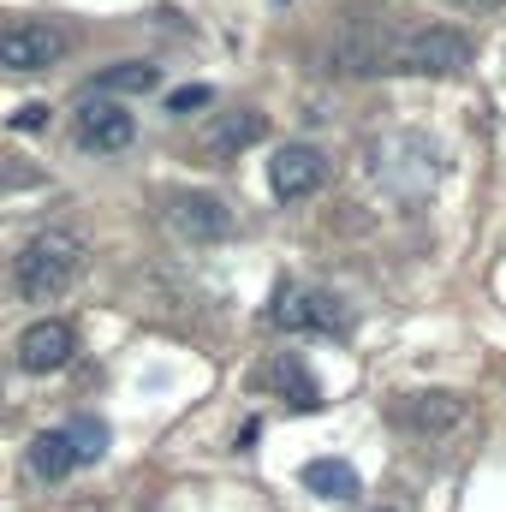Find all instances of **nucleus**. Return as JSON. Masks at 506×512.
Returning <instances> with one entry per match:
<instances>
[{"label": "nucleus", "mask_w": 506, "mask_h": 512, "mask_svg": "<svg viewBox=\"0 0 506 512\" xmlns=\"http://www.w3.org/2000/svg\"><path fill=\"white\" fill-rule=\"evenodd\" d=\"M72 137H78V149H90V155H120V149H131V137H137V120H131L126 102L90 96V102L78 108V120H72Z\"/></svg>", "instance_id": "4"}, {"label": "nucleus", "mask_w": 506, "mask_h": 512, "mask_svg": "<svg viewBox=\"0 0 506 512\" xmlns=\"http://www.w3.org/2000/svg\"><path fill=\"white\" fill-rule=\"evenodd\" d=\"M66 54V30L54 24H6L0 30V72H48Z\"/></svg>", "instance_id": "7"}, {"label": "nucleus", "mask_w": 506, "mask_h": 512, "mask_svg": "<svg viewBox=\"0 0 506 512\" xmlns=\"http://www.w3.org/2000/svg\"><path fill=\"white\" fill-rule=\"evenodd\" d=\"M268 137V114H256V108H233V114H215V126L203 137V149L215 155V161H233L239 149H251Z\"/></svg>", "instance_id": "10"}, {"label": "nucleus", "mask_w": 506, "mask_h": 512, "mask_svg": "<svg viewBox=\"0 0 506 512\" xmlns=\"http://www.w3.org/2000/svg\"><path fill=\"white\" fill-rule=\"evenodd\" d=\"M167 227L191 245H215V239L233 233V209L215 191H173L167 197Z\"/></svg>", "instance_id": "5"}, {"label": "nucleus", "mask_w": 506, "mask_h": 512, "mask_svg": "<svg viewBox=\"0 0 506 512\" xmlns=\"http://www.w3.org/2000/svg\"><path fill=\"white\" fill-rule=\"evenodd\" d=\"M304 489L322 495V501H358L364 495V483H358V471L346 459H310L304 465Z\"/></svg>", "instance_id": "13"}, {"label": "nucleus", "mask_w": 506, "mask_h": 512, "mask_svg": "<svg viewBox=\"0 0 506 512\" xmlns=\"http://www.w3.org/2000/svg\"><path fill=\"white\" fill-rule=\"evenodd\" d=\"M322 179H328V155L310 149V143H280L274 161H268V185H274L280 203H304V197H316Z\"/></svg>", "instance_id": "6"}, {"label": "nucleus", "mask_w": 506, "mask_h": 512, "mask_svg": "<svg viewBox=\"0 0 506 512\" xmlns=\"http://www.w3.org/2000/svg\"><path fill=\"white\" fill-rule=\"evenodd\" d=\"M465 417H471V405H465L459 393H447V387L393 399V423H399L411 441H423V447H435V441H447L453 429H465Z\"/></svg>", "instance_id": "3"}, {"label": "nucleus", "mask_w": 506, "mask_h": 512, "mask_svg": "<svg viewBox=\"0 0 506 512\" xmlns=\"http://www.w3.org/2000/svg\"><path fill=\"white\" fill-rule=\"evenodd\" d=\"M155 84H161V72H155L149 60H126V66L96 72V96H143V90H155Z\"/></svg>", "instance_id": "14"}, {"label": "nucleus", "mask_w": 506, "mask_h": 512, "mask_svg": "<svg viewBox=\"0 0 506 512\" xmlns=\"http://www.w3.org/2000/svg\"><path fill=\"white\" fill-rule=\"evenodd\" d=\"M72 352H78V334H72V322H60V316L30 322V328L18 334V364H24L30 376H54V370H66Z\"/></svg>", "instance_id": "9"}, {"label": "nucleus", "mask_w": 506, "mask_h": 512, "mask_svg": "<svg viewBox=\"0 0 506 512\" xmlns=\"http://www.w3.org/2000/svg\"><path fill=\"white\" fill-rule=\"evenodd\" d=\"M209 102H215V96H209L203 84H185V90L167 96V114H191V108H209Z\"/></svg>", "instance_id": "16"}, {"label": "nucleus", "mask_w": 506, "mask_h": 512, "mask_svg": "<svg viewBox=\"0 0 506 512\" xmlns=\"http://www.w3.org/2000/svg\"><path fill=\"white\" fill-rule=\"evenodd\" d=\"M6 126H12V131H42V126H48V108H42V102H30V108H18Z\"/></svg>", "instance_id": "17"}, {"label": "nucleus", "mask_w": 506, "mask_h": 512, "mask_svg": "<svg viewBox=\"0 0 506 512\" xmlns=\"http://www.w3.org/2000/svg\"><path fill=\"white\" fill-rule=\"evenodd\" d=\"M24 459H30V471H36L42 483H60V477H72V471H78V453H72L66 429H42V435L24 447Z\"/></svg>", "instance_id": "12"}, {"label": "nucleus", "mask_w": 506, "mask_h": 512, "mask_svg": "<svg viewBox=\"0 0 506 512\" xmlns=\"http://www.w3.org/2000/svg\"><path fill=\"white\" fill-rule=\"evenodd\" d=\"M471 66V42L453 24H423L405 30L393 42V72H417V78H459Z\"/></svg>", "instance_id": "2"}, {"label": "nucleus", "mask_w": 506, "mask_h": 512, "mask_svg": "<svg viewBox=\"0 0 506 512\" xmlns=\"http://www.w3.org/2000/svg\"><path fill=\"white\" fill-rule=\"evenodd\" d=\"M262 387H274V393H280L286 405H298V411H316V405H322V387H316V376H310L292 352H280V358L262 370Z\"/></svg>", "instance_id": "11"}, {"label": "nucleus", "mask_w": 506, "mask_h": 512, "mask_svg": "<svg viewBox=\"0 0 506 512\" xmlns=\"http://www.w3.org/2000/svg\"><path fill=\"white\" fill-rule=\"evenodd\" d=\"M268 322L286 328V334H304V328H316V334H346V310H340V298H328V292H298V286H280Z\"/></svg>", "instance_id": "8"}, {"label": "nucleus", "mask_w": 506, "mask_h": 512, "mask_svg": "<svg viewBox=\"0 0 506 512\" xmlns=\"http://www.w3.org/2000/svg\"><path fill=\"white\" fill-rule=\"evenodd\" d=\"M78 274H84V239L78 233H60V227L36 233L24 245V256H18V292L30 304H54Z\"/></svg>", "instance_id": "1"}, {"label": "nucleus", "mask_w": 506, "mask_h": 512, "mask_svg": "<svg viewBox=\"0 0 506 512\" xmlns=\"http://www.w3.org/2000/svg\"><path fill=\"white\" fill-rule=\"evenodd\" d=\"M66 441H72L78 465H96V459L108 453V423H102V417H72V423H66Z\"/></svg>", "instance_id": "15"}]
</instances>
